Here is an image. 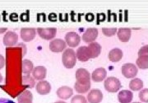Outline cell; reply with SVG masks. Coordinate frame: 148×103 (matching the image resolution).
Masks as SVG:
<instances>
[{"mask_svg": "<svg viewBox=\"0 0 148 103\" xmlns=\"http://www.w3.org/2000/svg\"><path fill=\"white\" fill-rule=\"evenodd\" d=\"M77 55L76 52L73 49H67L64 50L62 55V62L65 68L73 69L77 63Z\"/></svg>", "mask_w": 148, "mask_h": 103, "instance_id": "6da1fadb", "label": "cell"}, {"mask_svg": "<svg viewBox=\"0 0 148 103\" xmlns=\"http://www.w3.org/2000/svg\"><path fill=\"white\" fill-rule=\"evenodd\" d=\"M121 87V82L115 77H109L105 80V88L107 92H119Z\"/></svg>", "mask_w": 148, "mask_h": 103, "instance_id": "7a4b0ae2", "label": "cell"}, {"mask_svg": "<svg viewBox=\"0 0 148 103\" xmlns=\"http://www.w3.org/2000/svg\"><path fill=\"white\" fill-rule=\"evenodd\" d=\"M122 74L126 78H133L138 74V67L133 64H125L121 68Z\"/></svg>", "mask_w": 148, "mask_h": 103, "instance_id": "3957f363", "label": "cell"}, {"mask_svg": "<svg viewBox=\"0 0 148 103\" xmlns=\"http://www.w3.org/2000/svg\"><path fill=\"white\" fill-rule=\"evenodd\" d=\"M76 78L77 82L79 84H89L90 83V75L89 72L86 69H78L76 72Z\"/></svg>", "mask_w": 148, "mask_h": 103, "instance_id": "277c9868", "label": "cell"}, {"mask_svg": "<svg viewBox=\"0 0 148 103\" xmlns=\"http://www.w3.org/2000/svg\"><path fill=\"white\" fill-rule=\"evenodd\" d=\"M37 33L42 39L51 40V39H53L55 37L56 33H57V29L54 28V27H50V28L39 27L37 29Z\"/></svg>", "mask_w": 148, "mask_h": 103, "instance_id": "5b68a950", "label": "cell"}, {"mask_svg": "<svg viewBox=\"0 0 148 103\" xmlns=\"http://www.w3.org/2000/svg\"><path fill=\"white\" fill-rule=\"evenodd\" d=\"M65 41L69 47H76L81 42V36L77 33L75 32H68L65 36Z\"/></svg>", "mask_w": 148, "mask_h": 103, "instance_id": "8992f818", "label": "cell"}, {"mask_svg": "<svg viewBox=\"0 0 148 103\" xmlns=\"http://www.w3.org/2000/svg\"><path fill=\"white\" fill-rule=\"evenodd\" d=\"M67 46L66 41L62 39H54L49 43V49L53 53H60Z\"/></svg>", "mask_w": 148, "mask_h": 103, "instance_id": "52a82bcc", "label": "cell"}, {"mask_svg": "<svg viewBox=\"0 0 148 103\" xmlns=\"http://www.w3.org/2000/svg\"><path fill=\"white\" fill-rule=\"evenodd\" d=\"M97 36H98V30L96 28L94 27L88 28L82 35V41L86 43H91L95 41Z\"/></svg>", "mask_w": 148, "mask_h": 103, "instance_id": "ba28073f", "label": "cell"}, {"mask_svg": "<svg viewBox=\"0 0 148 103\" xmlns=\"http://www.w3.org/2000/svg\"><path fill=\"white\" fill-rule=\"evenodd\" d=\"M18 41V36L16 32L9 31L6 32L5 36L3 39V43L6 46H13Z\"/></svg>", "mask_w": 148, "mask_h": 103, "instance_id": "9c48e42d", "label": "cell"}, {"mask_svg": "<svg viewBox=\"0 0 148 103\" xmlns=\"http://www.w3.org/2000/svg\"><path fill=\"white\" fill-rule=\"evenodd\" d=\"M103 100V93L100 89H92L87 95L89 103H101Z\"/></svg>", "mask_w": 148, "mask_h": 103, "instance_id": "30bf717a", "label": "cell"}, {"mask_svg": "<svg viewBox=\"0 0 148 103\" xmlns=\"http://www.w3.org/2000/svg\"><path fill=\"white\" fill-rule=\"evenodd\" d=\"M36 36V30L35 28H21V37L26 42L32 41L33 39H35Z\"/></svg>", "mask_w": 148, "mask_h": 103, "instance_id": "8fae6325", "label": "cell"}, {"mask_svg": "<svg viewBox=\"0 0 148 103\" xmlns=\"http://www.w3.org/2000/svg\"><path fill=\"white\" fill-rule=\"evenodd\" d=\"M57 96L62 100H68L73 95V90L70 87L63 86L57 90Z\"/></svg>", "mask_w": 148, "mask_h": 103, "instance_id": "7c38bea8", "label": "cell"}, {"mask_svg": "<svg viewBox=\"0 0 148 103\" xmlns=\"http://www.w3.org/2000/svg\"><path fill=\"white\" fill-rule=\"evenodd\" d=\"M107 76V72L104 68H98L93 71L91 74V79L95 82H100L105 80Z\"/></svg>", "mask_w": 148, "mask_h": 103, "instance_id": "4fadbf2b", "label": "cell"}, {"mask_svg": "<svg viewBox=\"0 0 148 103\" xmlns=\"http://www.w3.org/2000/svg\"><path fill=\"white\" fill-rule=\"evenodd\" d=\"M89 55H90V59H95L97 58L100 54L101 51V45L97 42H91L89 44V45L87 46Z\"/></svg>", "mask_w": 148, "mask_h": 103, "instance_id": "5bb4252c", "label": "cell"}, {"mask_svg": "<svg viewBox=\"0 0 148 103\" xmlns=\"http://www.w3.org/2000/svg\"><path fill=\"white\" fill-rule=\"evenodd\" d=\"M51 91V85L47 81L41 80L36 84V92L40 95H47Z\"/></svg>", "mask_w": 148, "mask_h": 103, "instance_id": "9a60e30c", "label": "cell"}, {"mask_svg": "<svg viewBox=\"0 0 148 103\" xmlns=\"http://www.w3.org/2000/svg\"><path fill=\"white\" fill-rule=\"evenodd\" d=\"M133 99V93L128 90H122L118 94V100L120 103H131Z\"/></svg>", "mask_w": 148, "mask_h": 103, "instance_id": "2e32d148", "label": "cell"}, {"mask_svg": "<svg viewBox=\"0 0 148 103\" xmlns=\"http://www.w3.org/2000/svg\"><path fill=\"white\" fill-rule=\"evenodd\" d=\"M47 69L44 66H36L32 71V76L36 80H44L46 77Z\"/></svg>", "mask_w": 148, "mask_h": 103, "instance_id": "e0dca14e", "label": "cell"}, {"mask_svg": "<svg viewBox=\"0 0 148 103\" xmlns=\"http://www.w3.org/2000/svg\"><path fill=\"white\" fill-rule=\"evenodd\" d=\"M132 35V31L130 28H119L117 32L118 38L122 42H127Z\"/></svg>", "mask_w": 148, "mask_h": 103, "instance_id": "ac0fdd59", "label": "cell"}, {"mask_svg": "<svg viewBox=\"0 0 148 103\" xmlns=\"http://www.w3.org/2000/svg\"><path fill=\"white\" fill-rule=\"evenodd\" d=\"M76 55H77V59L81 62H86L90 59L87 46L79 47L76 52Z\"/></svg>", "mask_w": 148, "mask_h": 103, "instance_id": "d6986e66", "label": "cell"}, {"mask_svg": "<svg viewBox=\"0 0 148 103\" xmlns=\"http://www.w3.org/2000/svg\"><path fill=\"white\" fill-rule=\"evenodd\" d=\"M123 53L122 49L115 48V49H111L110 51V53H109V60H110L111 62H113V63L119 62L123 58Z\"/></svg>", "mask_w": 148, "mask_h": 103, "instance_id": "ffe728a7", "label": "cell"}, {"mask_svg": "<svg viewBox=\"0 0 148 103\" xmlns=\"http://www.w3.org/2000/svg\"><path fill=\"white\" fill-rule=\"evenodd\" d=\"M33 95L30 91L26 90L18 96L17 102L18 103H33Z\"/></svg>", "mask_w": 148, "mask_h": 103, "instance_id": "44dd1931", "label": "cell"}, {"mask_svg": "<svg viewBox=\"0 0 148 103\" xmlns=\"http://www.w3.org/2000/svg\"><path fill=\"white\" fill-rule=\"evenodd\" d=\"M136 65L138 66V68L141 69H148V54L139 55L138 60L136 61Z\"/></svg>", "mask_w": 148, "mask_h": 103, "instance_id": "7402d4cb", "label": "cell"}, {"mask_svg": "<svg viewBox=\"0 0 148 103\" xmlns=\"http://www.w3.org/2000/svg\"><path fill=\"white\" fill-rule=\"evenodd\" d=\"M143 87V82L140 78H133L129 82V88L132 91H140Z\"/></svg>", "mask_w": 148, "mask_h": 103, "instance_id": "603a6c76", "label": "cell"}, {"mask_svg": "<svg viewBox=\"0 0 148 103\" xmlns=\"http://www.w3.org/2000/svg\"><path fill=\"white\" fill-rule=\"evenodd\" d=\"M34 69L33 63L31 60H24L22 61V73L24 74H30Z\"/></svg>", "mask_w": 148, "mask_h": 103, "instance_id": "cb8c5ba5", "label": "cell"}, {"mask_svg": "<svg viewBox=\"0 0 148 103\" xmlns=\"http://www.w3.org/2000/svg\"><path fill=\"white\" fill-rule=\"evenodd\" d=\"M90 83L89 84H79L77 82H75L74 84V89L76 90V92H78L80 94H84L86 93L90 90Z\"/></svg>", "mask_w": 148, "mask_h": 103, "instance_id": "d4e9b609", "label": "cell"}, {"mask_svg": "<svg viewBox=\"0 0 148 103\" xmlns=\"http://www.w3.org/2000/svg\"><path fill=\"white\" fill-rule=\"evenodd\" d=\"M22 84L30 88H33L35 87V78H32L30 74H26L22 77Z\"/></svg>", "mask_w": 148, "mask_h": 103, "instance_id": "484cf974", "label": "cell"}, {"mask_svg": "<svg viewBox=\"0 0 148 103\" xmlns=\"http://www.w3.org/2000/svg\"><path fill=\"white\" fill-rule=\"evenodd\" d=\"M138 97L142 102L148 103V88L142 89L141 92H139Z\"/></svg>", "mask_w": 148, "mask_h": 103, "instance_id": "4316f807", "label": "cell"}, {"mask_svg": "<svg viewBox=\"0 0 148 103\" xmlns=\"http://www.w3.org/2000/svg\"><path fill=\"white\" fill-rule=\"evenodd\" d=\"M117 32H118L117 28H106V27L102 28V32L107 37H111L114 36Z\"/></svg>", "mask_w": 148, "mask_h": 103, "instance_id": "83f0119b", "label": "cell"}, {"mask_svg": "<svg viewBox=\"0 0 148 103\" xmlns=\"http://www.w3.org/2000/svg\"><path fill=\"white\" fill-rule=\"evenodd\" d=\"M71 103H88V101L82 95H76L72 98Z\"/></svg>", "mask_w": 148, "mask_h": 103, "instance_id": "f1b7e54d", "label": "cell"}, {"mask_svg": "<svg viewBox=\"0 0 148 103\" xmlns=\"http://www.w3.org/2000/svg\"><path fill=\"white\" fill-rule=\"evenodd\" d=\"M143 54H148V45H144L138 51V56L139 55H143Z\"/></svg>", "mask_w": 148, "mask_h": 103, "instance_id": "f546056e", "label": "cell"}, {"mask_svg": "<svg viewBox=\"0 0 148 103\" xmlns=\"http://www.w3.org/2000/svg\"><path fill=\"white\" fill-rule=\"evenodd\" d=\"M21 20L22 22H28V21H29V12L27 11V12L21 14Z\"/></svg>", "mask_w": 148, "mask_h": 103, "instance_id": "4dcf8cb0", "label": "cell"}, {"mask_svg": "<svg viewBox=\"0 0 148 103\" xmlns=\"http://www.w3.org/2000/svg\"><path fill=\"white\" fill-rule=\"evenodd\" d=\"M4 66H5V59L2 54H0V69H2Z\"/></svg>", "mask_w": 148, "mask_h": 103, "instance_id": "1f68e13d", "label": "cell"}, {"mask_svg": "<svg viewBox=\"0 0 148 103\" xmlns=\"http://www.w3.org/2000/svg\"><path fill=\"white\" fill-rule=\"evenodd\" d=\"M10 19L11 21H12V22H16L17 21V14L15 13V12L12 13L10 15Z\"/></svg>", "mask_w": 148, "mask_h": 103, "instance_id": "d6a6232c", "label": "cell"}, {"mask_svg": "<svg viewBox=\"0 0 148 103\" xmlns=\"http://www.w3.org/2000/svg\"><path fill=\"white\" fill-rule=\"evenodd\" d=\"M0 103H15L13 101L6 99V98H0Z\"/></svg>", "mask_w": 148, "mask_h": 103, "instance_id": "836d02e7", "label": "cell"}, {"mask_svg": "<svg viewBox=\"0 0 148 103\" xmlns=\"http://www.w3.org/2000/svg\"><path fill=\"white\" fill-rule=\"evenodd\" d=\"M6 31H7V28H0V34L5 32Z\"/></svg>", "mask_w": 148, "mask_h": 103, "instance_id": "e575fe53", "label": "cell"}, {"mask_svg": "<svg viewBox=\"0 0 148 103\" xmlns=\"http://www.w3.org/2000/svg\"><path fill=\"white\" fill-rule=\"evenodd\" d=\"M2 81H3V76H2V74L0 73V82Z\"/></svg>", "mask_w": 148, "mask_h": 103, "instance_id": "d590c367", "label": "cell"}, {"mask_svg": "<svg viewBox=\"0 0 148 103\" xmlns=\"http://www.w3.org/2000/svg\"><path fill=\"white\" fill-rule=\"evenodd\" d=\"M54 103H66V102H63V101H58V102H54Z\"/></svg>", "mask_w": 148, "mask_h": 103, "instance_id": "8d00e7d4", "label": "cell"}, {"mask_svg": "<svg viewBox=\"0 0 148 103\" xmlns=\"http://www.w3.org/2000/svg\"><path fill=\"white\" fill-rule=\"evenodd\" d=\"M133 103H142V102H133Z\"/></svg>", "mask_w": 148, "mask_h": 103, "instance_id": "74e56055", "label": "cell"}]
</instances>
